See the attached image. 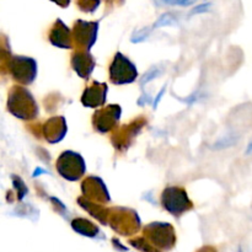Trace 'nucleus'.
I'll return each instance as SVG.
<instances>
[{"mask_svg":"<svg viewBox=\"0 0 252 252\" xmlns=\"http://www.w3.org/2000/svg\"><path fill=\"white\" fill-rule=\"evenodd\" d=\"M211 4H201L198 5L197 7H194L193 10L191 11V15H196V14H201V12H206L207 10L209 9Z\"/></svg>","mask_w":252,"mask_h":252,"instance_id":"nucleus-15","label":"nucleus"},{"mask_svg":"<svg viewBox=\"0 0 252 252\" xmlns=\"http://www.w3.org/2000/svg\"><path fill=\"white\" fill-rule=\"evenodd\" d=\"M98 25L96 22L78 21L74 27V37L80 44H84L86 48H90L96 39Z\"/></svg>","mask_w":252,"mask_h":252,"instance_id":"nucleus-5","label":"nucleus"},{"mask_svg":"<svg viewBox=\"0 0 252 252\" xmlns=\"http://www.w3.org/2000/svg\"><path fill=\"white\" fill-rule=\"evenodd\" d=\"M149 238L155 246L160 249H171L175 244L174 231L169 224H152Z\"/></svg>","mask_w":252,"mask_h":252,"instance_id":"nucleus-4","label":"nucleus"},{"mask_svg":"<svg viewBox=\"0 0 252 252\" xmlns=\"http://www.w3.org/2000/svg\"><path fill=\"white\" fill-rule=\"evenodd\" d=\"M58 171L68 180H76L83 175L84 161L80 155L74 153H64L58 160Z\"/></svg>","mask_w":252,"mask_h":252,"instance_id":"nucleus-2","label":"nucleus"},{"mask_svg":"<svg viewBox=\"0 0 252 252\" xmlns=\"http://www.w3.org/2000/svg\"><path fill=\"white\" fill-rule=\"evenodd\" d=\"M52 1H54L57 5H59V6L66 7L69 5V2H70V0H52Z\"/></svg>","mask_w":252,"mask_h":252,"instance_id":"nucleus-16","label":"nucleus"},{"mask_svg":"<svg viewBox=\"0 0 252 252\" xmlns=\"http://www.w3.org/2000/svg\"><path fill=\"white\" fill-rule=\"evenodd\" d=\"M120 111L121 110L118 106H110L107 110L101 111L100 113H97L96 115V118L98 120L97 129L102 130V132L110 129L112 123L120 118Z\"/></svg>","mask_w":252,"mask_h":252,"instance_id":"nucleus-9","label":"nucleus"},{"mask_svg":"<svg viewBox=\"0 0 252 252\" xmlns=\"http://www.w3.org/2000/svg\"><path fill=\"white\" fill-rule=\"evenodd\" d=\"M76 2L80 10L85 12L95 11L96 7L100 5V0H76Z\"/></svg>","mask_w":252,"mask_h":252,"instance_id":"nucleus-12","label":"nucleus"},{"mask_svg":"<svg viewBox=\"0 0 252 252\" xmlns=\"http://www.w3.org/2000/svg\"><path fill=\"white\" fill-rule=\"evenodd\" d=\"M93 66L94 62L91 59V57L88 56V54H85V56L80 54V56L74 58V68H75L78 74H80L83 78H86L88 75H90L91 70H93Z\"/></svg>","mask_w":252,"mask_h":252,"instance_id":"nucleus-10","label":"nucleus"},{"mask_svg":"<svg viewBox=\"0 0 252 252\" xmlns=\"http://www.w3.org/2000/svg\"><path fill=\"white\" fill-rule=\"evenodd\" d=\"M165 4L169 5H181V6H187V5L193 4L196 0H162Z\"/></svg>","mask_w":252,"mask_h":252,"instance_id":"nucleus-14","label":"nucleus"},{"mask_svg":"<svg viewBox=\"0 0 252 252\" xmlns=\"http://www.w3.org/2000/svg\"><path fill=\"white\" fill-rule=\"evenodd\" d=\"M51 41L54 46L62 47V48L70 47V31L61 20H57L56 25L52 29Z\"/></svg>","mask_w":252,"mask_h":252,"instance_id":"nucleus-8","label":"nucleus"},{"mask_svg":"<svg viewBox=\"0 0 252 252\" xmlns=\"http://www.w3.org/2000/svg\"><path fill=\"white\" fill-rule=\"evenodd\" d=\"M12 68H14V73L16 70L19 71L17 74H15V79H17V80H21L26 84L33 80L34 73H36V64L31 59L19 58Z\"/></svg>","mask_w":252,"mask_h":252,"instance_id":"nucleus-7","label":"nucleus"},{"mask_svg":"<svg viewBox=\"0 0 252 252\" xmlns=\"http://www.w3.org/2000/svg\"><path fill=\"white\" fill-rule=\"evenodd\" d=\"M73 228L75 229L78 233L83 234L85 236H95L97 234V228L94 224L89 223V221L83 220V219H76L73 221Z\"/></svg>","mask_w":252,"mask_h":252,"instance_id":"nucleus-11","label":"nucleus"},{"mask_svg":"<svg viewBox=\"0 0 252 252\" xmlns=\"http://www.w3.org/2000/svg\"><path fill=\"white\" fill-rule=\"evenodd\" d=\"M106 91H107V86L105 84H97L95 83L93 86L88 88L83 95V103L85 106H96L102 105L105 101Z\"/></svg>","mask_w":252,"mask_h":252,"instance_id":"nucleus-6","label":"nucleus"},{"mask_svg":"<svg viewBox=\"0 0 252 252\" xmlns=\"http://www.w3.org/2000/svg\"><path fill=\"white\" fill-rule=\"evenodd\" d=\"M137 78L135 66L126 57L118 53L111 65V79L115 84L132 83Z\"/></svg>","mask_w":252,"mask_h":252,"instance_id":"nucleus-1","label":"nucleus"},{"mask_svg":"<svg viewBox=\"0 0 252 252\" xmlns=\"http://www.w3.org/2000/svg\"><path fill=\"white\" fill-rule=\"evenodd\" d=\"M176 22L175 17L171 14H164L157 22H155L154 27H161V26H170Z\"/></svg>","mask_w":252,"mask_h":252,"instance_id":"nucleus-13","label":"nucleus"},{"mask_svg":"<svg viewBox=\"0 0 252 252\" xmlns=\"http://www.w3.org/2000/svg\"><path fill=\"white\" fill-rule=\"evenodd\" d=\"M199 252H214L213 249H202Z\"/></svg>","mask_w":252,"mask_h":252,"instance_id":"nucleus-17","label":"nucleus"},{"mask_svg":"<svg viewBox=\"0 0 252 252\" xmlns=\"http://www.w3.org/2000/svg\"><path fill=\"white\" fill-rule=\"evenodd\" d=\"M162 203L169 212L174 214H180L186 211L189 206H191L189 198L182 189H167L162 196Z\"/></svg>","mask_w":252,"mask_h":252,"instance_id":"nucleus-3","label":"nucleus"}]
</instances>
